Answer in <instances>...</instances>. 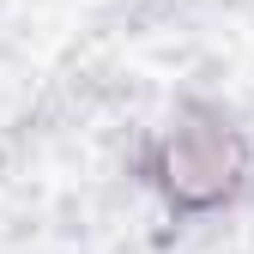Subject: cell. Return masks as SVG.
<instances>
[{
    "label": "cell",
    "mask_w": 254,
    "mask_h": 254,
    "mask_svg": "<svg viewBox=\"0 0 254 254\" xmlns=\"http://www.w3.org/2000/svg\"><path fill=\"white\" fill-rule=\"evenodd\" d=\"M242 170H248V145L236 139L224 115H206V109H188L182 127L157 151V182H164L170 206L182 212H206L230 200L242 188Z\"/></svg>",
    "instance_id": "cell-1"
}]
</instances>
